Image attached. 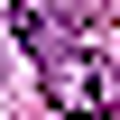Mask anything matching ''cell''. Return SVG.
Listing matches in <instances>:
<instances>
[{"instance_id": "6da1fadb", "label": "cell", "mask_w": 120, "mask_h": 120, "mask_svg": "<svg viewBox=\"0 0 120 120\" xmlns=\"http://www.w3.org/2000/svg\"><path fill=\"white\" fill-rule=\"evenodd\" d=\"M37 74H46V102H56V111H74V120H102V111H120V65H111L92 37L56 46V56H37Z\"/></svg>"}, {"instance_id": "7a4b0ae2", "label": "cell", "mask_w": 120, "mask_h": 120, "mask_svg": "<svg viewBox=\"0 0 120 120\" xmlns=\"http://www.w3.org/2000/svg\"><path fill=\"white\" fill-rule=\"evenodd\" d=\"M9 28H19V46L28 56H56V46H74V37H92L65 0H9Z\"/></svg>"}]
</instances>
